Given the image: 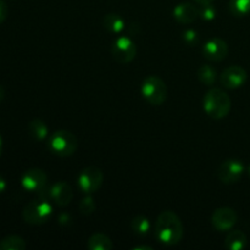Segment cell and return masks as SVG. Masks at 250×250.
Masks as SVG:
<instances>
[{"mask_svg": "<svg viewBox=\"0 0 250 250\" xmlns=\"http://www.w3.org/2000/svg\"><path fill=\"white\" fill-rule=\"evenodd\" d=\"M48 146L50 151L61 158H67L75 154L78 148V139L72 132L60 129L49 137Z\"/></svg>", "mask_w": 250, "mask_h": 250, "instance_id": "cell-3", "label": "cell"}, {"mask_svg": "<svg viewBox=\"0 0 250 250\" xmlns=\"http://www.w3.org/2000/svg\"><path fill=\"white\" fill-rule=\"evenodd\" d=\"M248 175L250 176V165L248 166Z\"/></svg>", "mask_w": 250, "mask_h": 250, "instance_id": "cell-34", "label": "cell"}, {"mask_svg": "<svg viewBox=\"0 0 250 250\" xmlns=\"http://www.w3.org/2000/svg\"><path fill=\"white\" fill-rule=\"evenodd\" d=\"M87 247L89 250H111L114 244L109 236L104 233H94L88 239Z\"/></svg>", "mask_w": 250, "mask_h": 250, "instance_id": "cell-16", "label": "cell"}, {"mask_svg": "<svg viewBox=\"0 0 250 250\" xmlns=\"http://www.w3.org/2000/svg\"><path fill=\"white\" fill-rule=\"evenodd\" d=\"M198 9H199V17L205 21H212L216 17V9L214 7L212 2L211 4L198 5Z\"/></svg>", "mask_w": 250, "mask_h": 250, "instance_id": "cell-23", "label": "cell"}, {"mask_svg": "<svg viewBox=\"0 0 250 250\" xmlns=\"http://www.w3.org/2000/svg\"><path fill=\"white\" fill-rule=\"evenodd\" d=\"M4 95H5V90H4V88H2L1 85H0V102H1V100L4 99Z\"/></svg>", "mask_w": 250, "mask_h": 250, "instance_id": "cell-32", "label": "cell"}, {"mask_svg": "<svg viewBox=\"0 0 250 250\" xmlns=\"http://www.w3.org/2000/svg\"><path fill=\"white\" fill-rule=\"evenodd\" d=\"M183 224L178 215L171 210L163 211L155 222V237L165 246H176L183 238Z\"/></svg>", "mask_w": 250, "mask_h": 250, "instance_id": "cell-1", "label": "cell"}, {"mask_svg": "<svg viewBox=\"0 0 250 250\" xmlns=\"http://www.w3.org/2000/svg\"><path fill=\"white\" fill-rule=\"evenodd\" d=\"M243 173L244 165L239 160H234V159L224 161L220 165L219 171H217L219 180L222 183H226V185H232V183L238 182L242 178V176H243Z\"/></svg>", "mask_w": 250, "mask_h": 250, "instance_id": "cell-9", "label": "cell"}, {"mask_svg": "<svg viewBox=\"0 0 250 250\" xmlns=\"http://www.w3.org/2000/svg\"><path fill=\"white\" fill-rule=\"evenodd\" d=\"M28 133L36 141H44L48 137L49 128L45 122L39 119H34L28 124Z\"/></svg>", "mask_w": 250, "mask_h": 250, "instance_id": "cell-18", "label": "cell"}, {"mask_svg": "<svg viewBox=\"0 0 250 250\" xmlns=\"http://www.w3.org/2000/svg\"><path fill=\"white\" fill-rule=\"evenodd\" d=\"M203 55L209 61L219 62L229 55V45L224 39L211 38L203 46Z\"/></svg>", "mask_w": 250, "mask_h": 250, "instance_id": "cell-13", "label": "cell"}, {"mask_svg": "<svg viewBox=\"0 0 250 250\" xmlns=\"http://www.w3.org/2000/svg\"><path fill=\"white\" fill-rule=\"evenodd\" d=\"M103 26L110 32V33L119 34L125 29V21L122 17L117 14H107L103 19Z\"/></svg>", "mask_w": 250, "mask_h": 250, "instance_id": "cell-17", "label": "cell"}, {"mask_svg": "<svg viewBox=\"0 0 250 250\" xmlns=\"http://www.w3.org/2000/svg\"><path fill=\"white\" fill-rule=\"evenodd\" d=\"M78 208H80L81 214L90 215L95 211V208H97V205H95L94 199H93L89 194H87V197H84L82 200H81Z\"/></svg>", "mask_w": 250, "mask_h": 250, "instance_id": "cell-24", "label": "cell"}, {"mask_svg": "<svg viewBox=\"0 0 250 250\" xmlns=\"http://www.w3.org/2000/svg\"><path fill=\"white\" fill-rule=\"evenodd\" d=\"M229 11L234 16H246L250 14V0H229Z\"/></svg>", "mask_w": 250, "mask_h": 250, "instance_id": "cell-22", "label": "cell"}, {"mask_svg": "<svg viewBox=\"0 0 250 250\" xmlns=\"http://www.w3.org/2000/svg\"><path fill=\"white\" fill-rule=\"evenodd\" d=\"M133 250H153L150 246H136L132 248Z\"/></svg>", "mask_w": 250, "mask_h": 250, "instance_id": "cell-30", "label": "cell"}, {"mask_svg": "<svg viewBox=\"0 0 250 250\" xmlns=\"http://www.w3.org/2000/svg\"><path fill=\"white\" fill-rule=\"evenodd\" d=\"M78 187L84 194L95 193L103 185L104 173L97 166H88L78 175Z\"/></svg>", "mask_w": 250, "mask_h": 250, "instance_id": "cell-7", "label": "cell"}, {"mask_svg": "<svg viewBox=\"0 0 250 250\" xmlns=\"http://www.w3.org/2000/svg\"><path fill=\"white\" fill-rule=\"evenodd\" d=\"M238 215L232 208L222 207L214 211L211 216V224L214 229L220 232L231 231L234 225L237 224Z\"/></svg>", "mask_w": 250, "mask_h": 250, "instance_id": "cell-10", "label": "cell"}, {"mask_svg": "<svg viewBox=\"0 0 250 250\" xmlns=\"http://www.w3.org/2000/svg\"><path fill=\"white\" fill-rule=\"evenodd\" d=\"M5 189H6V181L0 176V193L5 192Z\"/></svg>", "mask_w": 250, "mask_h": 250, "instance_id": "cell-29", "label": "cell"}, {"mask_svg": "<svg viewBox=\"0 0 250 250\" xmlns=\"http://www.w3.org/2000/svg\"><path fill=\"white\" fill-rule=\"evenodd\" d=\"M248 244L247 236L239 229H233L229 232L225 239V247L229 250H242Z\"/></svg>", "mask_w": 250, "mask_h": 250, "instance_id": "cell-15", "label": "cell"}, {"mask_svg": "<svg viewBox=\"0 0 250 250\" xmlns=\"http://www.w3.org/2000/svg\"><path fill=\"white\" fill-rule=\"evenodd\" d=\"M7 5L6 2L4 1V0H0V23H2V22L6 20L7 17Z\"/></svg>", "mask_w": 250, "mask_h": 250, "instance_id": "cell-26", "label": "cell"}, {"mask_svg": "<svg viewBox=\"0 0 250 250\" xmlns=\"http://www.w3.org/2000/svg\"><path fill=\"white\" fill-rule=\"evenodd\" d=\"M39 195L43 199H49L54 202L58 207H66L72 202L73 190L68 183L61 181V182L55 183L50 187L46 186L42 192H39Z\"/></svg>", "mask_w": 250, "mask_h": 250, "instance_id": "cell-6", "label": "cell"}, {"mask_svg": "<svg viewBox=\"0 0 250 250\" xmlns=\"http://www.w3.org/2000/svg\"><path fill=\"white\" fill-rule=\"evenodd\" d=\"M70 221H71V219H70V216H68V215L62 214L60 216V224L66 225V224H68V222H70Z\"/></svg>", "mask_w": 250, "mask_h": 250, "instance_id": "cell-28", "label": "cell"}, {"mask_svg": "<svg viewBox=\"0 0 250 250\" xmlns=\"http://www.w3.org/2000/svg\"><path fill=\"white\" fill-rule=\"evenodd\" d=\"M127 32H128L129 37L131 36H136V34L139 33V26L137 23H131L128 26V28H127Z\"/></svg>", "mask_w": 250, "mask_h": 250, "instance_id": "cell-27", "label": "cell"}, {"mask_svg": "<svg viewBox=\"0 0 250 250\" xmlns=\"http://www.w3.org/2000/svg\"><path fill=\"white\" fill-rule=\"evenodd\" d=\"M53 214V208L50 203L46 199L32 200L26 207L23 208L22 211V217L24 221L29 225H43L48 221Z\"/></svg>", "mask_w": 250, "mask_h": 250, "instance_id": "cell-5", "label": "cell"}, {"mask_svg": "<svg viewBox=\"0 0 250 250\" xmlns=\"http://www.w3.org/2000/svg\"><path fill=\"white\" fill-rule=\"evenodd\" d=\"M21 185L27 192L39 193L48 186V176L41 168H29L22 176Z\"/></svg>", "mask_w": 250, "mask_h": 250, "instance_id": "cell-11", "label": "cell"}, {"mask_svg": "<svg viewBox=\"0 0 250 250\" xmlns=\"http://www.w3.org/2000/svg\"><path fill=\"white\" fill-rule=\"evenodd\" d=\"M1 153H2V139H1V136H0V156H1Z\"/></svg>", "mask_w": 250, "mask_h": 250, "instance_id": "cell-33", "label": "cell"}, {"mask_svg": "<svg viewBox=\"0 0 250 250\" xmlns=\"http://www.w3.org/2000/svg\"><path fill=\"white\" fill-rule=\"evenodd\" d=\"M232 102L229 95L220 88H212L203 99V109L208 116L214 120L225 119L229 114Z\"/></svg>", "mask_w": 250, "mask_h": 250, "instance_id": "cell-2", "label": "cell"}, {"mask_svg": "<svg viewBox=\"0 0 250 250\" xmlns=\"http://www.w3.org/2000/svg\"><path fill=\"white\" fill-rule=\"evenodd\" d=\"M198 80L205 85L215 84L217 80V72L211 65H202L198 70Z\"/></svg>", "mask_w": 250, "mask_h": 250, "instance_id": "cell-19", "label": "cell"}, {"mask_svg": "<svg viewBox=\"0 0 250 250\" xmlns=\"http://www.w3.org/2000/svg\"><path fill=\"white\" fill-rule=\"evenodd\" d=\"M141 92L144 99L151 105H163L167 99V87L158 76H148L141 85Z\"/></svg>", "mask_w": 250, "mask_h": 250, "instance_id": "cell-4", "label": "cell"}, {"mask_svg": "<svg viewBox=\"0 0 250 250\" xmlns=\"http://www.w3.org/2000/svg\"><path fill=\"white\" fill-rule=\"evenodd\" d=\"M248 75L243 67L233 65L222 71L220 75V82L227 89H237L246 83Z\"/></svg>", "mask_w": 250, "mask_h": 250, "instance_id": "cell-12", "label": "cell"}, {"mask_svg": "<svg viewBox=\"0 0 250 250\" xmlns=\"http://www.w3.org/2000/svg\"><path fill=\"white\" fill-rule=\"evenodd\" d=\"M173 17L182 24H190L199 17L198 5L192 2H181L173 9Z\"/></svg>", "mask_w": 250, "mask_h": 250, "instance_id": "cell-14", "label": "cell"}, {"mask_svg": "<svg viewBox=\"0 0 250 250\" xmlns=\"http://www.w3.org/2000/svg\"><path fill=\"white\" fill-rule=\"evenodd\" d=\"M197 1L198 5L200 4H211L212 1H215V0H195Z\"/></svg>", "mask_w": 250, "mask_h": 250, "instance_id": "cell-31", "label": "cell"}, {"mask_svg": "<svg viewBox=\"0 0 250 250\" xmlns=\"http://www.w3.org/2000/svg\"><path fill=\"white\" fill-rule=\"evenodd\" d=\"M111 54L119 63H129L137 55L136 43L129 36H120L112 42Z\"/></svg>", "mask_w": 250, "mask_h": 250, "instance_id": "cell-8", "label": "cell"}, {"mask_svg": "<svg viewBox=\"0 0 250 250\" xmlns=\"http://www.w3.org/2000/svg\"><path fill=\"white\" fill-rule=\"evenodd\" d=\"M131 227H132V231L134 232L138 236H146L150 231V221L148 220V217L146 216H136L131 222Z\"/></svg>", "mask_w": 250, "mask_h": 250, "instance_id": "cell-21", "label": "cell"}, {"mask_svg": "<svg viewBox=\"0 0 250 250\" xmlns=\"http://www.w3.org/2000/svg\"><path fill=\"white\" fill-rule=\"evenodd\" d=\"M182 38H183V42H185L187 45L194 46V45H198L200 37L195 29L189 28V29H186V31L183 32Z\"/></svg>", "mask_w": 250, "mask_h": 250, "instance_id": "cell-25", "label": "cell"}, {"mask_svg": "<svg viewBox=\"0 0 250 250\" xmlns=\"http://www.w3.org/2000/svg\"><path fill=\"white\" fill-rule=\"evenodd\" d=\"M27 244L22 237L9 236L0 241V250H24Z\"/></svg>", "mask_w": 250, "mask_h": 250, "instance_id": "cell-20", "label": "cell"}]
</instances>
